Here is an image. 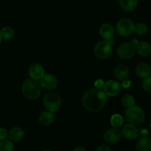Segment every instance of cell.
I'll list each match as a JSON object with an SVG mask.
<instances>
[{
  "mask_svg": "<svg viewBox=\"0 0 151 151\" xmlns=\"http://www.w3.org/2000/svg\"><path fill=\"white\" fill-rule=\"evenodd\" d=\"M107 102V95L100 88L88 90L82 99L83 107L90 112H97L104 108Z\"/></svg>",
  "mask_w": 151,
  "mask_h": 151,
  "instance_id": "6da1fadb",
  "label": "cell"
},
{
  "mask_svg": "<svg viewBox=\"0 0 151 151\" xmlns=\"http://www.w3.org/2000/svg\"><path fill=\"white\" fill-rule=\"evenodd\" d=\"M22 91L23 95L28 100H37L41 95V86L38 80L31 78L24 82Z\"/></svg>",
  "mask_w": 151,
  "mask_h": 151,
  "instance_id": "7a4b0ae2",
  "label": "cell"
},
{
  "mask_svg": "<svg viewBox=\"0 0 151 151\" xmlns=\"http://www.w3.org/2000/svg\"><path fill=\"white\" fill-rule=\"evenodd\" d=\"M125 118L128 123L137 126V125H140L144 122L145 114L142 108L134 105L128 107L126 110Z\"/></svg>",
  "mask_w": 151,
  "mask_h": 151,
  "instance_id": "3957f363",
  "label": "cell"
},
{
  "mask_svg": "<svg viewBox=\"0 0 151 151\" xmlns=\"http://www.w3.org/2000/svg\"><path fill=\"white\" fill-rule=\"evenodd\" d=\"M112 51V44L109 40H103L96 44L94 52L96 57L100 59H106L110 56Z\"/></svg>",
  "mask_w": 151,
  "mask_h": 151,
  "instance_id": "277c9868",
  "label": "cell"
},
{
  "mask_svg": "<svg viewBox=\"0 0 151 151\" xmlns=\"http://www.w3.org/2000/svg\"><path fill=\"white\" fill-rule=\"evenodd\" d=\"M43 103L46 109L50 111L55 112L59 110L61 105V99L60 96L55 93H48L43 99Z\"/></svg>",
  "mask_w": 151,
  "mask_h": 151,
  "instance_id": "5b68a950",
  "label": "cell"
},
{
  "mask_svg": "<svg viewBox=\"0 0 151 151\" xmlns=\"http://www.w3.org/2000/svg\"><path fill=\"white\" fill-rule=\"evenodd\" d=\"M137 52V47L131 42H125L118 47L117 55L119 58L124 60L131 59L135 55Z\"/></svg>",
  "mask_w": 151,
  "mask_h": 151,
  "instance_id": "8992f818",
  "label": "cell"
},
{
  "mask_svg": "<svg viewBox=\"0 0 151 151\" xmlns=\"http://www.w3.org/2000/svg\"><path fill=\"white\" fill-rule=\"evenodd\" d=\"M116 29L119 35L122 36H128L134 31V24L131 19H120L116 23Z\"/></svg>",
  "mask_w": 151,
  "mask_h": 151,
  "instance_id": "52a82bcc",
  "label": "cell"
},
{
  "mask_svg": "<svg viewBox=\"0 0 151 151\" xmlns=\"http://www.w3.org/2000/svg\"><path fill=\"white\" fill-rule=\"evenodd\" d=\"M122 138V131L118 128L108 130L103 135V139L107 144L115 145L119 142Z\"/></svg>",
  "mask_w": 151,
  "mask_h": 151,
  "instance_id": "ba28073f",
  "label": "cell"
},
{
  "mask_svg": "<svg viewBox=\"0 0 151 151\" xmlns=\"http://www.w3.org/2000/svg\"><path fill=\"white\" fill-rule=\"evenodd\" d=\"M122 90V86L118 81L110 80L103 86V91L106 95L114 97L119 94Z\"/></svg>",
  "mask_w": 151,
  "mask_h": 151,
  "instance_id": "9c48e42d",
  "label": "cell"
},
{
  "mask_svg": "<svg viewBox=\"0 0 151 151\" xmlns=\"http://www.w3.org/2000/svg\"><path fill=\"white\" fill-rule=\"evenodd\" d=\"M40 84L41 88L47 90H52L56 88L58 85V80L51 74H44V76L40 79Z\"/></svg>",
  "mask_w": 151,
  "mask_h": 151,
  "instance_id": "30bf717a",
  "label": "cell"
},
{
  "mask_svg": "<svg viewBox=\"0 0 151 151\" xmlns=\"http://www.w3.org/2000/svg\"><path fill=\"white\" fill-rule=\"evenodd\" d=\"M122 135L125 138L130 140L137 139L139 136V131L136 128L135 125L131 124H127L122 128Z\"/></svg>",
  "mask_w": 151,
  "mask_h": 151,
  "instance_id": "8fae6325",
  "label": "cell"
},
{
  "mask_svg": "<svg viewBox=\"0 0 151 151\" xmlns=\"http://www.w3.org/2000/svg\"><path fill=\"white\" fill-rule=\"evenodd\" d=\"M99 32L102 38L104 40H111L113 38L114 34V29L113 27L110 24H103L101 25L99 29Z\"/></svg>",
  "mask_w": 151,
  "mask_h": 151,
  "instance_id": "7c38bea8",
  "label": "cell"
},
{
  "mask_svg": "<svg viewBox=\"0 0 151 151\" xmlns=\"http://www.w3.org/2000/svg\"><path fill=\"white\" fill-rule=\"evenodd\" d=\"M24 131L21 127H14L8 133L9 139L14 142H21L24 139Z\"/></svg>",
  "mask_w": 151,
  "mask_h": 151,
  "instance_id": "4fadbf2b",
  "label": "cell"
},
{
  "mask_svg": "<svg viewBox=\"0 0 151 151\" xmlns=\"http://www.w3.org/2000/svg\"><path fill=\"white\" fill-rule=\"evenodd\" d=\"M56 118V115L55 112L50 111H44L38 116V122L40 124L43 125H50L55 121Z\"/></svg>",
  "mask_w": 151,
  "mask_h": 151,
  "instance_id": "5bb4252c",
  "label": "cell"
},
{
  "mask_svg": "<svg viewBox=\"0 0 151 151\" xmlns=\"http://www.w3.org/2000/svg\"><path fill=\"white\" fill-rule=\"evenodd\" d=\"M136 74L139 78H147L151 75V66L146 63H139L136 67Z\"/></svg>",
  "mask_w": 151,
  "mask_h": 151,
  "instance_id": "9a60e30c",
  "label": "cell"
},
{
  "mask_svg": "<svg viewBox=\"0 0 151 151\" xmlns=\"http://www.w3.org/2000/svg\"><path fill=\"white\" fill-rule=\"evenodd\" d=\"M29 74L33 79L40 80L45 73L44 69L39 63H33L29 69Z\"/></svg>",
  "mask_w": 151,
  "mask_h": 151,
  "instance_id": "2e32d148",
  "label": "cell"
},
{
  "mask_svg": "<svg viewBox=\"0 0 151 151\" xmlns=\"http://www.w3.org/2000/svg\"><path fill=\"white\" fill-rule=\"evenodd\" d=\"M114 75L119 81L128 79L129 76V69L124 64H119L115 67Z\"/></svg>",
  "mask_w": 151,
  "mask_h": 151,
  "instance_id": "e0dca14e",
  "label": "cell"
},
{
  "mask_svg": "<svg viewBox=\"0 0 151 151\" xmlns=\"http://www.w3.org/2000/svg\"><path fill=\"white\" fill-rule=\"evenodd\" d=\"M136 147L139 151L151 150V139L147 136H142L137 141Z\"/></svg>",
  "mask_w": 151,
  "mask_h": 151,
  "instance_id": "ac0fdd59",
  "label": "cell"
},
{
  "mask_svg": "<svg viewBox=\"0 0 151 151\" xmlns=\"http://www.w3.org/2000/svg\"><path fill=\"white\" fill-rule=\"evenodd\" d=\"M137 52L142 57H147L151 54V46L146 41H142L137 46Z\"/></svg>",
  "mask_w": 151,
  "mask_h": 151,
  "instance_id": "d6986e66",
  "label": "cell"
},
{
  "mask_svg": "<svg viewBox=\"0 0 151 151\" xmlns=\"http://www.w3.org/2000/svg\"><path fill=\"white\" fill-rule=\"evenodd\" d=\"M119 3L121 8L127 12L133 11L138 5L137 0H119Z\"/></svg>",
  "mask_w": 151,
  "mask_h": 151,
  "instance_id": "ffe728a7",
  "label": "cell"
},
{
  "mask_svg": "<svg viewBox=\"0 0 151 151\" xmlns=\"http://www.w3.org/2000/svg\"><path fill=\"white\" fill-rule=\"evenodd\" d=\"M0 35H1L2 39L5 41L12 40L15 36V31L13 28L10 27H4L0 31Z\"/></svg>",
  "mask_w": 151,
  "mask_h": 151,
  "instance_id": "44dd1931",
  "label": "cell"
},
{
  "mask_svg": "<svg viewBox=\"0 0 151 151\" xmlns=\"http://www.w3.org/2000/svg\"><path fill=\"white\" fill-rule=\"evenodd\" d=\"M111 125L112 127L114 128H121L122 126L124 123V120L122 116H121L120 114H114L113 116L111 118Z\"/></svg>",
  "mask_w": 151,
  "mask_h": 151,
  "instance_id": "7402d4cb",
  "label": "cell"
},
{
  "mask_svg": "<svg viewBox=\"0 0 151 151\" xmlns=\"http://www.w3.org/2000/svg\"><path fill=\"white\" fill-rule=\"evenodd\" d=\"M121 103L125 107H130L135 104V99L131 94H125L121 99Z\"/></svg>",
  "mask_w": 151,
  "mask_h": 151,
  "instance_id": "603a6c76",
  "label": "cell"
},
{
  "mask_svg": "<svg viewBox=\"0 0 151 151\" xmlns=\"http://www.w3.org/2000/svg\"><path fill=\"white\" fill-rule=\"evenodd\" d=\"M14 148L13 142L11 140L4 139L0 142V150L1 151H12Z\"/></svg>",
  "mask_w": 151,
  "mask_h": 151,
  "instance_id": "cb8c5ba5",
  "label": "cell"
},
{
  "mask_svg": "<svg viewBox=\"0 0 151 151\" xmlns=\"http://www.w3.org/2000/svg\"><path fill=\"white\" fill-rule=\"evenodd\" d=\"M147 31V27L145 24L137 23L134 25V32L139 35H143L146 34Z\"/></svg>",
  "mask_w": 151,
  "mask_h": 151,
  "instance_id": "d4e9b609",
  "label": "cell"
},
{
  "mask_svg": "<svg viewBox=\"0 0 151 151\" xmlns=\"http://www.w3.org/2000/svg\"><path fill=\"white\" fill-rule=\"evenodd\" d=\"M142 88L147 92H151V76L144 78L142 82Z\"/></svg>",
  "mask_w": 151,
  "mask_h": 151,
  "instance_id": "484cf974",
  "label": "cell"
},
{
  "mask_svg": "<svg viewBox=\"0 0 151 151\" xmlns=\"http://www.w3.org/2000/svg\"><path fill=\"white\" fill-rule=\"evenodd\" d=\"M7 137H8V132L7 130L3 128H0V141L5 139Z\"/></svg>",
  "mask_w": 151,
  "mask_h": 151,
  "instance_id": "4316f807",
  "label": "cell"
},
{
  "mask_svg": "<svg viewBox=\"0 0 151 151\" xmlns=\"http://www.w3.org/2000/svg\"><path fill=\"white\" fill-rule=\"evenodd\" d=\"M105 83L103 80L101 79H98L94 82V86H95V88H100L102 89V88H103V86H104Z\"/></svg>",
  "mask_w": 151,
  "mask_h": 151,
  "instance_id": "83f0119b",
  "label": "cell"
},
{
  "mask_svg": "<svg viewBox=\"0 0 151 151\" xmlns=\"http://www.w3.org/2000/svg\"><path fill=\"white\" fill-rule=\"evenodd\" d=\"M121 86H122V88H129V87L131 86V81L128 79L124 80V81H122V83L121 84Z\"/></svg>",
  "mask_w": 151,
  "mask_h": 151,
  "instance_id": "f1b7e54d",
  "label": "cell"
},
{
  "mask_svg": "<svg viewBox=\"0 0 151 151\" xmlns=\"http://www.w3.org/2000/svg\"><path fill=\"white\" fill-rule=\"evenodd\" d=\"M111 150V148L107 145H102L99 146L97 149H96V151H109Z\"/></svg>",
  "mask_w": 151,
  "mask_h": 151,
  "instance_id": "f546056e",
  "label": "cell"
},
{
  "mask_svg": "<svg viewBox=\"0 0 151 151\" xmlns=\"http://www.w3.org/2000/svg\"><path fill=\"white\" fill-rule=\"evenodd\" d=\"M131 43H133V44H134V45L136 46V47H137V46L138 45V44H139V41H138V40L137 39V38H134V39H133L132 41H131Z\"/></svg>",
  "mask_w": 151,
  "mask_h": 151,
  "instance_id": "4dcf8cb0",
  "label": "cell"
},
{
  "mask_svg": "<svg viewBox=\"0 0 151 151\" xmlns=\"http://www.w3.org/2000/svg\"><path fill=\"white\" fill-rule=\"evenodd\" d=\"M74 150H75V151H78V150H83V151H86V149L83 148V147H75V148L74 149Z\"/></svg>",
  "mask_w": 151,
  "mask_h": 151,
  "instance_id": "1f68e13d",
  "label": "cell"
},
{
  "mask_svg": "<svg viewBox=\"0 0 151 151\" xmlns=\"http://www.w3.org/2000/svg\"><path fill=\"white\" fill-rule=\"evenodd\" d=\"M1 40H2V38H1V35H0V44H1Z\"/></svg>",
  "mask_w": 151,
  "mask_h": 151,
  "instance_id": "d6a6232c",
  "label": "cell"
},
{
  "mask_svg": "<svg viewBox=\"0 0 151 151\" xmlns=\"http://www.w3.org/2000/svg\"><path fill=\"white\" fill-rule=\"evenodd\" d=\"M150 128H151V120H150Z\"/></svg>",
  "mask_w": 151,
  "mask_h": 151,
  "instance_id": "836d02e7",
  "label": "cell"
}]
</instances>
